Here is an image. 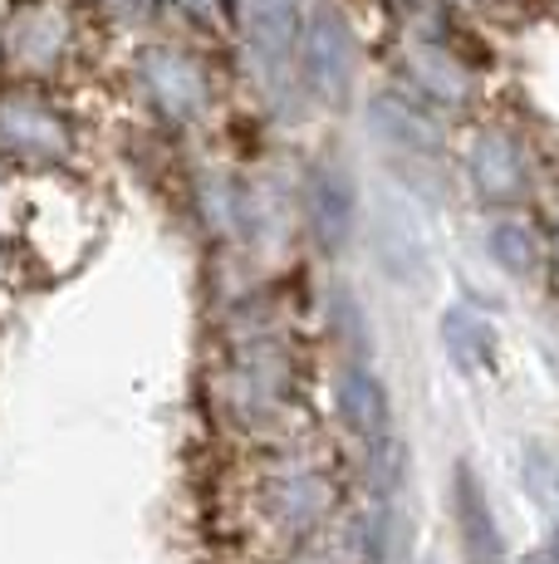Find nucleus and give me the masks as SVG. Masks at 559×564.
I'll return each instance as SVG.
<instances>
[{
    "label": "nucleus",
    "mask_w": 559,
    "mask_h": 564,
    "mask_svg": "<svg viewBox=\"0 0 559 564\" xmlns=\"http://www.w3.org/2000/svg\"><path fill=\"white\" fill-rule=\"evenodd\" d=\"M74 45H79V20L64 0H20L10 10L6 30H0L6 64L15 74H30V79L59 74L74 59Z\"/></svg>",
    "instance_id": "f257e3e1"
},
{
    "label": "nucleus",
    "mask_w": 559,
    "mask_h": 564,
    "mask_svg": "<svg viewBox=\"0 0 559 564\" xmlns=\"http://www.w3.org/2000/svg\"><path fill=\"white\" fill-rule=\"evenodd\" d=\"M353 64H359V45H353L349 15L325 0V6L309 10L305 30H299V54H295L299 79L319 104L339 108L353 94Z\"/></svg>",
    "instance_id": "f03ea898"
},
{
    "label": "nucleus",
    "mask_w": 559,
    "mask_h": 564,
    "mask_svg": "<svg viewBox=\"0 0 559 564\" xmlns=\"http://www.w3.org/2000/svg\"><path fill=\"white\" fill-rule=\"evenodd\" d=\"M138 84H143L147 104L172 123H191L211 108V74L197 54L177 45H147L138 54Z\"/></svg>",
    "instance_id": "7ed1b4c3"
},
{
    "label": "nucleus",
    "mask_w": 559,
    "mask_h": 564,
    "mask_svg": "<svg viewBox=\"0 0 559 564\" xmlns=\"http://www.w3.org/2000/svg\"><path fill=\"white\" fill-rule=\"evenodd\" d=\"M69 118L59 113L50 99L40 94H0V153L30 162V167H50V162L69 158Z\"/></svg>",
    "instance_id": "20e7f679"
},
{
    "label": "nucleus",
    "mask_w": 559,
    "mask_h": 564,
    "mask_svg": "<svg viewBox=\"0 0 559 564\" xmlns=\"http://www.w3.org/2000/svg\"><path fill=\"white\" fill-rule=\"evenodd\" d=\"M467 177L471 187L486 202H520L530 192L535 172H530V153L511 128H481L467 148Z\"/></svg>",
    "instance_id": "39448f33"
},
{
    "label": "nucleus",
    "mask_w": 559,
    "mask_h": 564,
    "mask_svg": "<svg viewBox=\"0 0 559 564\" xmlns=\"http://www.w3.org/2000/svg\"><path fill=\"white\" fill-rule=\"evenodd\" d=\"M305 212H309V231L325 251H339L353 236V216H359V197L353 182L339 162H309L305 172Z\"/></svg>",
    "instance_id": "423d86ee"
},
{
    "label": "nucleus",
    "mask_w": 559,
    "mask_h": 564,
    "mask_svg": "<svg viewBox=\"0 0 559 564\" xmlns=\"http://www.w3.org/2000/svg\"><path fill=\"white\" fill-rule=\"evenodd\" d=\"M369 128L373 138L383 143L403 148V153H442V123L432 118V104H423L413 89L397 94V89H383L369 99Z\"/></svg>",
    "instance_id": "0eeeda50"
},
{
    "label": "nucleus",
    "mask_w": 559,
    "mask_h": 564,
    "mask_svg": "<svg viewBox=\"0 0 559 564\" xmlns=\"http://www.w3.org/2000/svg\"><path fill=\"white\" fill-rule=\"evenodd\" d=\"M451 516H457V535H461L467 564H501V555H505L501 525H496L486 486H481L471 462H457V471H451Z\"/></svg>",
    "instance_id": "6e6552de"
},
{
    "label": "nucleus",
    "mask_w": 559,
    "mask_h": 564,
    "mask_svg": "<svg viewBox=\"0 0 559 564\" xmlns=\"http://www.w3.org/2000/svg\"><path fill=\"white\" fill-rule=\"evenodd\" d=\"M299 30H305V10H299V0H245L251 54L265 74H275V79L295 69Z\"/></svg>",
    "instance_id": "1a4fd4ad"
},
{
    "label": "nucleus",
    "mask_w": 559,
    "mask_h": 564,
    "mask_svg": "<svg viewBox=\"0 0 559 564\" xmlns=\"http://www.w3.org/2000/svg\"><path fill=\"white\" fill-rule=\"evenodd\" d=\"M403 64H407V89L423 104H461L471 94V69L442 40H413Z\"/></svg>",
    "instance_id": "9d476101"
},
{
    "label": "nucleus",
    "mask_w": 559,
    "mask_h": 564,
    "mask_svg": "<svg viewBox=\"0 0 559 564\" xmlns=\"http://www.w3.org/2000/svg\"><path fill=\"white\" fill-rule=\"evenodd\" d=\"M335 403H339V417L353 437L373 442L388 432V388L369 373V368H349L339 373V388H335Z\"/></svg>",
    "instance_id": "9b49d317"
},
{
    "label": "nucleus",
    "mask_w": 559,
    "mask_h": 564,
    "mask_svg": "<svg viewBox=\"0 0 559 564\" xmlns=\"http://www.w3.org/2000/svg\"><path fill=\"white\" fill-rule=\"evenodd\" d=\"M442 334H447V354L467 368V373L486 378L491 368H496V334H491V324L481 319V314L451 310L442 319Z\"/></svg>",
    "instance_id": "f8f14e48"
},
{
    "label": "nucleus",
    "mask_w": 559,
    "mask_h": 564,
    "mask_svg": "<svg viewBox=\"0 0 559 564\" xmlns=\"http://www.w3.org/2000/svg\"><path fill=\"white\" fill-rule=\"evenodd\" d=\"M486 251L496 256V265L505 270V275H535L540 270V236L530 231L525 221H496L486 231Z\"/></svg>",
    "instance_id": "ddd939ff"
},
{
    "label": "nucleus",
    "mask_w": 559,
    "mask_h": 564,
    "mask_svg": "<svg viewBox=\"0 0 559 564\" xmlns=\"http://www.w3.org/2000/svg\"><path fill=\"white\" fill-rule=\"evenodd\" d=\"M172 6H177L182 15H187L191 25H201V30H217L226 20V0H172Z\"/></svg>",
    "instance_id": "4468645a"
},
{
    "label": "nucleus",
    "mask_w": 559,
    "mask_h": 564,
    "mask_svg": "<svg viewBox=\"0 0 559 564\" xmlns=\"http://www.w3.org/2000/svg\"><path fill=\"white\" fill-rule=\"evenodd\" d=\"M99 6L103 20H123V25H133V20L147 15V0H94Z\"/></svg>",
    "instance_id": "2eb2a0df"
},
{
    "label": "nucleus",
    "mask_w": 559,
    "mask_h": 564,
    "mask_svg": "<svg viewBox=\"0 0 559 564\" xmlns=\"http://www.w3.org/2000/svg\"><path fill=\"white\" fill-rule=\"evenodd\" d=\"M520 564H559V550H540V555H525Z\"/></svg>",
    "instance_id": "dca6fc26"
}]
</instances>
